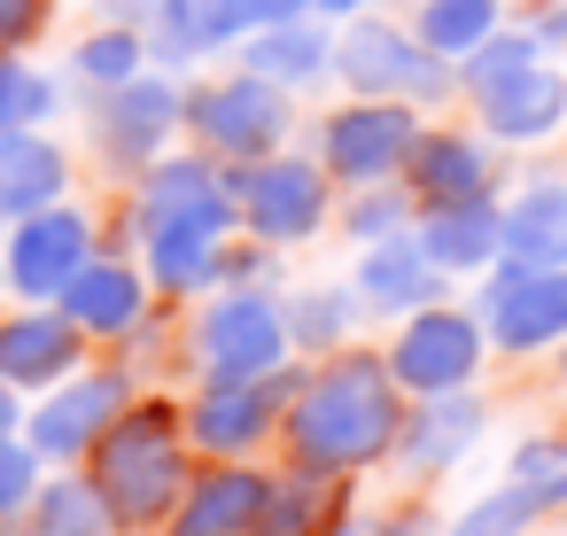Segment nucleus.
<instances>
[{"label": "nucleus", "mask_w": 567, "mask_h": 536, "mask_svg": "<svg viewBox=\"0 0 567 536\" xmlns=\"http://www.w3.org/2000/svg\"><path fill=\"white\" fill-rule=\"evenodd\" d=\"M404 435V381L389 373V358H334L319 381H303L296 412H288V443L303 458V474H342L365 458H389Z\"/></svg>", "instance_id": "obj_1"}, {"label": "nucleus", "mask_w": 567, "mask_h": 536, "mask_svg": "<svg viewBox=\"0 0 567 536\" xmlns=\"http://www.w3.org/2000/svg\"><path fill=\"white\" fill-rule=\"evenodd\" d=\"M94 489L110 505V520H164L179 497V427L164 404L117 412L110 435L94 443Z\"/></svg>", "instance_id": "obj_2"}, {"label": "nucleus", "mask_w": 567, "mask_h": 536, "mask_svg": "<svg viewBox=\"0 0 567 536\" xmlns=\"http://www.w3.org/2000/svg\"><path fill=\"white\" fill-rule=\"evenodd\" d=\"M334 71L373 102H435V94H451V55H435L420 32H396L381 17H365V24H350L334 40Z\"/></svg>", "instance_id": "obj_3"}, {"label": "nucleus", "mask_w": 567, "mask_h": 536, "mask_svg": "<svg viewBox=\"0 0 567 536\" xmlns=\"http://www.w3.org/2000/svg\"><path fill=\"white\" fill-rule=\"evenodd\" d=\"M482 327L513 358L567 342V265H497L482 288Z\"/></svg>", "instance_id": "obj_4"}, {"label": "nucleus", "mask_w": 567, "mask_h": 536, "mask_svg": "<svg viewBox=\"0 0 567 536\" xmlns=\"http://www.w3.org/2000/svg\"><path fill=\"white\" fill-rule=\"evenodd\" d=\"M474 365H482V319H466V311H412V327H404L396 350H389V373H396L412 396L466 389Z\"/></svg>", "instance_id": "obj_5"}, {"label": "nucleus", "mask_w": 567, "mask_h": 536, "mask_svg": "<svg viewBox=\"0 0 567 536\" xmlns=\"http://www.w3.org/2000/svg\"><path fill=\"white\" fill-rule=\"evenodd\" d=\"M187 117H195V141H210V148H226V156H265V148L288 133V102H280V86L257 79V71L203 86V94L187 102Z\"/></svg>", "instance_id": "obj_6"}, {"label": "nucleus", "mask_w": 567, "mask_h": 536, "mask_svg": "<svg viewBox=\"0 0 567 536\" xmlns=\"http://www.w3.org/2000/svg\"><path fill=\"white\" fill-rule=\"evenodd\" d=\"M327 172H342V179H389L404 156H412V110L404 102H358V110H342V117H327Z\"/></svg>", "instance_id": "obj_7"}, {"label": "nucleus", "mask_w": 567, "mask_h": 536, "mask_svg": "<svg viewBox=\"0 0 567 536\" xmlns=\"http://www.w3.org/2000/svg\"><path fill=\"white\" fill-rule=\"evenodd\" d=\"M234 203H241V218H249L265 241H303V234L327 218V179H319L311 164H296V156H272V164H257L249 179H234Z\"/></svg>", "instance_id": "obj_8"}, {"label": "nucleus", "mask_w": 567, "mask_h": 536, "mask_svg": "<svg viewBox=\"0 0 567 536\" xmlns=\"http://www.w3.org/2000/svg\"><path fill=\"white\" fill-rule=\"evenodd\" d=\"M280 350H288V319H280L265 296H226V303L203 319V358H210L218 381H234V373H272Z\"/></svg>", "instance_id": "obj_9"}, {"label": "nucleus", "mask_w": 567, "mask_h": 536, "mask_svg": "<svg viewBox=\"0 0 567 536\" xmlns=\"http://www.w3.org/2000/svg\"><path fill=\"white\" fill-rule=\"evenodd\" d=\"M79 272H86V218L79 210H55V203L32 210L24 234H17V249H9V280L24 296H63Z\"/></svg>", "instance_id": "obj_10"}, {"label": "nucleus", "mask_w": 567, "mask_h": 536, "mask_svg": "<svg viewBox=\"0 0 567 536\" xmlns=\"http://www.w3.org/2000/svg\"><path fill=\"white\" fill-rule=\"evenodd\" d=\"M280 396H288V381H265V373L218 381L195 404V443L203 451H249V443H265V427L280 420Z\"/></svg>", "instance_id": "obj_11"}, {"label": "nucleus", "mask_w": 567, "mask_h": 536, "mask_svg": "<svg viewBox=\"0 0 567 536\" xmlns=\"http://www.w3.org/2000/svg\"><path fill=\"white\" fill-rule=\"evenodd\" d=\"M474 102H482V117H489L497 141H544V133H559V117H567V71H551V63L536 55V63H520L513 79H497V86L474 94Z\"/></svg>", "instance_id": "obj_12"}, {"label": "nucleus", "mask_w": 567, "mask_h": 536, "mask_svg": "<svg viewBox=\"0 0 567 536\" xmlns=\"http://www.w3.org/2000/svg\"><path fill=\"white\" fill-rule=\"evenodd\" d=\"M117 412H125V381H117V373H94V381H79V389H63V396L40 404L32 443H40L48 458H79V451H94V443L110 435Z\"/></svg>", "instance_id": "obj_13"}, {"label": "nucleus", "mask_w": 567, "mask_h": 536, "mask_svg": "<svg viewBox=\"0 0 567 536\" xmlns=\"http://www.w3.org/2000/svg\"><path fill=\"white\" fill-rule=\"evenodd\" d=\"M420 249H427L443 272H482V265H497V249H505V210H497L489 195H474V203H435V210L420 218Z\"/></svg>", "instance_id": "obj_14"}, {"label": "nucleus", "mask_w": 567, "mask_h": 536, "mask_svg": "<svg viewBox=\"0 0 567 536\" xmlns=\"http://www.w3.org/2000/svg\"><path fill=\"white\" fill-rule=\"evenodd\" d=\"M404 172H412V195H420L427 210H435V203H474V195H489V148L466 141V133H420L412 156H404Z\"/></svg>", "instance_id": "obj_15"}, {"label": "nucleus", "mask_w": 567, "mask_h": 536, "mask_svg": "<svg viewBox=\"0 0 567 536\" xmlns=\"http://www.w3.org/2000/svg\"><path fill=\"white\" fill-rule=\"evenodd\" d=\"M435 288H443V265L420 249V234H412V241L389 234V241H373L365 265H358V296H365L373 311H427Z\"/></svg>", "instance_id": "obj_16"}, {"label": "nucleus", "mask_w": 567, "mask_h": 536, "mask_svg": "<svg viewBox=\"0 0 567 536\" xmlns=\"http://www.w3.org/2000/svg\"><path fill=\"white\" fill-rule=\"evenodd\" d=\"M497 265H567V187L536 179L505 203V249Z\"/></svg>", "instance_id": "obj_17"}, {"label": "nucleus", "mask_w": 567, "mask_h": 536, "mask_svg": "<svg viewBox=\"0 0 567 536\" xmlns=\"http://www.w3.org/2000/svg\"><path fill=\"white\" fill-rule=\"evenodd\" d=\"M404 458L412 466H458L474 443H482V404L466 389H443V396H420V420H404Z\"/></svg>", "instance_id": "obj_18"}, {"label": "nucleus", "mask_w": 567, "mask_h": 536, "mask_svg": "<svg viewBox=\"0 0 567 536\" xmlns=\"http://www.w3.org/2000/svg\"><path fill=\"white\" fill-rule=\"evenodd\" d=\"M265 505H272V489L257 474H234L226 466V474H210L187 497V513H172V536H257Z\"/></svg>", "instance_id": "obj_19"}, {"label": "nucleus", "mask_w": 567, "mask_h": 536, "mask_svg": "<svg viewBox=\"0 0 567 536\" xmlns=\"http://www.w3.org/2000/svg\"><path fill=\"white\" fill-rule=\"evenodd\" d=\"M55 187H63L55 141H32L24 125L0 133V218H32V210H48Z\"/></svg>", "instance_id": "obj_20"}, {"label": "nucleus", "mask_w": 567, "mask_h": 536, "mask_svg": "<svg viewBox=\"0 0 567 536\" xmlns=\"http://www.w3.org/2000/svg\"><path fill=\"white\" fill-rule=\"evenodd\" d=\"M63 311H71V327H86V334H125V327L141 319V280H133V265H94V257H86V272L63 288Z\"/></svg>", "instance_id": "obj_21"}, {"label": "nucleus", "mask_w": 567, "mask_h": 536, "mask_svg": "<svg viewBox=\"0 0 567 536\" xmlns=\"http://www.w3.org/2000/svg\"><path fill=\"white\" fill-rule=\"evenodd\" d=\"M79 358V327H71V311L63 319H9L0 327V381H55L63 365Z\"/></svg>", "instance_id": "obj_22"}, {"label": "nucleus", "mask_w": 567, "mask_h": 536, "mask_svg": "<svg viewBox=\"0 0 567 536\" xmlns=\"http://www.w3.org/2000/svg\"><path fill=\"white\" fill-rule=\"evenodd\" d=\"M327 63H334V48H327V32H319L311 17L265 24L257 48H249V71L272 79V86H311V79H327Z\"/></svg>", "instance_id": "obj_23"}, {"label": "nucleus", "mask_w": 567, "mask_h": 536, "mask_svg": "<svg viewBox=\"0 0 567 536\" xmlns=\"http://www.w3.org/2000/svg\"><path fill=\"white\" fill-rule=\"evenodd\" d=\"M172 117H179L172 79H125V86H110V141H117V156H148L156 141H172Z\"/></svg>", "instance_id": "obj_24"}, {"label": "nucleus", "mask_w": 567, "mask_h": 536, "mask_svg": "<svg viewBox=\"0 0 567 536\" xmlns=\"http://www.w3.org/2000/svg\"><path fill=\"white\" fill-rule=\"evenodd\" d=\"M218 234L226 226H164L148 234V257H156V280L164 288H203L226 257H218Z\"/></svg>", "instance_id": "obj_25"}, {"label": "nucleus", "mask_w": 567, "mask_h": 536, "mask_svg": "<svg viewBox=\"0 0 567 536\" xmlns=\"http://www.w3.org/2000/svg\"><path fill=\"white\" fill-rule=\"evenodd\" d=\"M489 32H497V0H427V9H420V40L435 55H458L466 63Z\"/></svg>", "instance_id": "obj_26"}, {"label": "nucleus", "mask_w": 567, "mask_h": 536, "mask_svg": "<svg viewBox=\"0 0 567 536\" xmlns=\"http://www.w3.org/2000/svg\"><path fill=\"white\" fill-rule=\"evenodd\" d=\"M544 505H551L544 489H528V482H505V489L474 497V505L451 520V536H528V520H536Z\"/></svg>", "instance_id": "obj_27"}, {"label": "nucleus", "mask_w": 567, "mask_h": 536, "mask_svg": "<svg viewBox=\"0 0 567 536\" xmlns=\"http://www.w3.org/2000/svg\"><path fill=\"white\" fill-rule=\"evenodd\" d=\"M311 0H195V24H203V40L218 48V40H234V32H265V24H288V17H303Z\"/></svg>", "instance_id": "obj_28"}, {"label": "nucleus", "mask_w": 567, "mask_h": 536, "mask_svg": "<svg viewBox=\"0 0 567 536\" xmlns=\"http://www.w3.org/2000/svg\"><path fill=\"white\" fill-rule=\"evenodd\" d=\"M536 55H544V32H489V40L466 55V79H458V86H466V94H489L497 79H513V71L536 63Z\"/></svg>", "instance_id": "obj_29"}, {"label": "nucleus", "mask_w": 567, "mask_h": 536, "mask_svg": "<svg viewBox=\"0 0 567 536\" xmlns=\"http://www.w3.org/2000/svg\"><path fill=\"white\" fill-rule=\"evenodd\" d=\"M40 528H55V536H102L110 528V505H102L94 482H55L40 497Z\"/></svg>", "instance_id": "obj_30"}, {"label": "nucleus", "mask_w": 567, "mask_h": 536, "mask_svg": "<svg viewBox=\"0 0 567 536\" xmlns=\"http://www.w3.org/2000/svg\"><path fill=\"white\" fill-rule=\"evenodd\" d=\"M48 110H55L48 79L17 71V63H0V133H17V125H32V117H48Z\"/></svg>", "instance_id": "obj_31"}, {"label": "nucleus", "mask_w": 567, "mask_h": 536, "mask_svg": "<svg viewBox=\"0 0 567 536\" xmlns=\"http://www.w3.org/2000/svg\"><path fill=\"white\" fill-rule=\"evenodd\" d=\"M79 71L102 79V86H125V79L141 71V40H125V32H117V40H86V48H79Z\"/></svg>", "instance_id": "obj_32"}, {"label": "nucleus", "mask_w": 567, "mask_h": 536, "mask_svg": "<svg viewBox=\"0 0 567 536\" xmlns=\"http://www.w3.org/2000/svg\"><path fill=\"white\" fill-rule=\"evenodd\" d=\"M288 327H296L303 342H342V327H350V296H303V303L288 311Z\"/></svg>", "instance_id": "obj_33"}, {"label": "nucleus", "mask_w": 567, "mask_h": 536, "mask_svg": "<svg viewBox=\"0 0 567 536\" xmlns=\"http://www.w3.org/2000/svg\"><path fill=\"white\" fill-rule=\"evenodd\" d=\"M311 482H296V489H272V505H265V520H257V536H311Z\"/></svg>", "instance_id": "obj_34"}, {"label": "nucleus", "mask_w": 567, "mask_h": 536, "mask_svg": "<svg viewBox=\"0 0 567 536\" xmlns=\"http://www.w3.org/2000/svg\"><path fill=\"white\" fill-rule=\"evenodd\" d=\"M559 474H567V443H551V435H544V443H520V458H513V474H505V482H528V489H544V497H551V482H559Z\"/></svg>", "instance_id": "obj_35"}, {"label": "nucleus", "mask_w": 567, "mask_h": 536, "mask_svg": "<svg viewBox=\"0 0 567 536\" xmlns=\"http://www.w3.org/2000/svg\"><path fill=\"white\" fill-rule=\"evenodd\" d=\"M350 234H358V241L404 234V195H365V203H350Z\"/></svg>", "instance_id": "obj_36"}, {"label": "nucleus", "mask_w": 567, "mask_h": 536, "mask_svg": "<svg viewBox=\"0 0 567 536\" xmlns=\"http://www.w3.org/2000/svg\"><path fill=\"white\" fill-rule=\"evenodd\" d=\"M24 497H32V451L0 443V513H17Z\"/></svg>", "instance_id": "obj_37"}, {"label": "nucleus", "mask_w": 567, "mask_h": 536, "mask_svg": "<svg viewBox=\"0 0 567 536\" xmlns=\"http://www.w3.org/2000/svg\"><path fill=\"white\" fill-rule=\"evenodd\" d=\"M40 24V0H0V40H24Z\"/></svg>", "instance_id": "obj_38"}, {"label": "nucleus", "mask_w": 567, "mask_h": 536, "mask_svg": "<svg viewBox=\"0 0 567 536\" xmlns=\"http://www.w3.org/2000/svg\"><path fill=\"white\" fill-rule=\"evenodd\" d=\"M536 32H544V48H567V9H551V17H544Z\"/></svg>", "instance_id": "obj_39"}, {"label": "nucleus", "mask_w": 567, "mask_h": 536, "mask_svg": "<svg viewBox=\"0 0 567 536\" xmlns=\"http://www.w3.org/2000/svg\"><path fill=\"white\" fill-rule=\"evenodd\" d=\"M551 513H567V474H559V482H551Z\"/></svg>", "instance_id": "obj_40"}, {"label": "nucleus", "mask_w": 567, "mask_h": 536, "mask_svg": "<svg viewBox=\"0 0 567 536\" xmlns=\"http://www.w3.org/2000/svg\"><path fill=\"white\" fill-rule=\"evenodd\" d=\"M319 9H334V17H350V9H365V0H319Z\"/></svg>", "instance_id": "obj_41"}, {"label": "nucleus", "mask_w": 567, "mask_h": 536, "mask_svg": "<svg viewBox=\"0 0 567 536\" xmlns=\"http://www.w3.org/2000/svg\"><path fill=\"white\" fill-rule=\"evenodd\" d=\"M9 420H17V396H9V389H0V427H9Z\"/></svg>", "instance_id": "obj_42"}, {"label": "nucleus", "mask_w": 567, "mask_h": 536, "mask_svg": "<svg viewBox=\"0 0 567 536\" xmlns=\"http://www.w3.org/2000/svg\"><path fill=\"white\" fill-rule=\"evenodd\" d=\"M24 536H55V528H40V520H32V528H24Z\"/></svg>", "instance_id": "obj_43"}, {"label": "nucleus", "mask_w": 567, "mask_h": 536, "mask_svg": "<svg viewBox=\"0 0 567 536\" xmlns=\"http://www.w3.org/2000/svg\"><path fill=\"white\" fill-rule=\"evenodd\" d=\"M334 536H365V528H334Z\"/></svg>", "instance_id": "obj_44"}]
</instances>
